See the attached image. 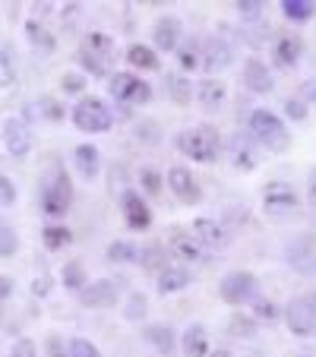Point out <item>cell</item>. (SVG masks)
I'll return each mask as SVG.
<instances>
[{"instance_id": "cell-2", "label": "cell", "mask_w": 316, "mask_h": 357, "mask_svg": "<svg viewBox=\"0 0 316 357\" xmlns=\"http://www.w3.org/2000/svg\"><path fill=\"white\" fill-rule=\"evenodd\" d=\"M250 133H253V139L259 142V146H266L269 152H285V149L291 146V133L288 127H285V121L278 114H272V111H253L250 114Z\"/></svg>"}, {"instance_id": "cell-9", "label": "cell", "mask_w": 316, "mask_h": 357, "mask_svg": "<svg viewBox=\"0 0 316 357\" xmlns=\"http://www.w3.org/2000/svg\"><path fill=\"white\" fill-rule=\"evenodd\" d=\"M218 294H222L225 303H231V307H241V303H247L250 297L256 294V275H250V272H228V275L222 278V284H218Z\"/></svg>"}, {"instance_id": "cell-3", "label": "cell", "mask_w": 316, "mask_h": 357, "mask_svg": "<svg viewBox=\"0 0 316 357\" xmlns=\"http://www.w3.org/2000/svg\"><path fill=\"white\" fill-rule=\"evenodd\" d=\"M177 149H181L187 158H193V162L209 165V162H216L218 158L222 142H218L216 130L206 127V123H200V127H190V130H183V133L177 136Z\"/></svg>"}, {"instance_id": "cell-50", "label": "cell", "mask_w": 316, "mask_h": 357, "mask_svg": "<svg viewBox=\"0 0 316 357\" xmlns=\"http://www.w3.org/2000/svg\"><path fill=\"white\" fill-rule=\"evenodd\" d=\"M32 294H47V278L41 275V278H35V284H32Z\"/></svg>"}, {"instance_id": "cell-22", "label": "cell", "mask_w": 316, "mask_h": 357, "mask_svg": "<svg viewBox=\"0 0 316 357\" xmlns=\"http://www.w3.org/2000/svg\"><path fill=\"white\" fill-rule=\"evenodd\" d=\"M181 344L187 357H209V332L202 326H187V332L181 335Z\"/></svg>"}, {"instance_id": "cell-13", "label": "cell", "mask_w": 316, "mask_h": 357, "mask_svg": "<svg viewBox=\"0 0 316 357\" xmlns=\"http://www.w3.org/2000/svg\"><path fill=\"white\" fill-rule=\"evenodd\" d=\"M3 146H7V152L13 158H26L29 155V149H32V133H29L26 121L10 117V121L3 123Z\"/></svg>"}, {"instance_id": "cell-31", "label": "cell", "mask_w": 316, "mask_h": 357, "mask_svg": "<svg viewBox=\"0 0 316 357\" xmlns=\"http://www.w3.org/2000/svg\"><path fill=\"white\" fill-rule=\"evenodd\" d=\"M20 241H16V231L7 222H0V257H13Z\"/></svg>"}, {"instance_id": "cell-26", "label": "cell", "mask_w": 316, "mask_h": 357, "mask_svg": "<svg viewBox=\"0 0 316 357\" xmlns=\"http://www.w3.org/2000/svg\"><path fill=\"white\" fill-rule=\"evenodd\" d=\"M108 259L111 263H140V247L136 243H130V241H114V243H108Z\"/></svg>"}, {"instance_id": "cell-45", "label": "cell", "mask_w": 316, "mask_h": 357, "mask_svg": "<svg viewBox=\"0 0 316 357\" xmlns=\"http://www.w3.org/2000/svg\"><path fill=\"white\" fill-rule=\"evenodd\" d=\"M140 181H142V187H146L149 193H158V190H162V177L155 174V171H149V168L140 174Z\"/></svg>"}, {"instance_id": "cell-14", "label": "cell", "mask_w": 316, "mask_h": 357, "mask_svg": "<svg viewBox=\"0 0 316 357\" xmlns=\"http://www.w3.org/2000/svg\"><path fill=\"white\" fill-rule=\"evenodd\" d=\"M168 187H171V193L181 202H187V206H196V202L202 199V190H200V183H196V177L190 174L187 168H181V165L168 171Z\"/></svg>"}, {"instance_id": "cell-18", "label": "cell", "mask_w": 316, "mask_h": 357, "mask_svg": "<svg viewBox=\"0 0 316 357\" xmlns=\"http://www.w3.org/2000/svg\"><path fill=\"white\" fill-rule=\"evenodd\" d=\"M243 82H247L250 92H259V95L272 92V73L259 57H250V61L243 63Z\"/></svg>"}, {"instance_id": "cell-16", "label": "cell", "mask_w": 316, "mask_h": 357, "mask_svg": "<svg viewBox=\"0 0 316 357\" xmlns=\"http://www.w3.org/2000/svg\"><path fill=\"white\" fill-rule=\"evenodd\" d=\"M117 282H111V278H98V282H92L89 288H82V303L86 307H95V310H105V307H114L117 301Z\"/></svg>"}, {"instance_id": "cell-29", "label": "cell", "mask_w": 316, "mask_h": 357, "mask_svg": "<svg viewBox=\"0 0 316 357\" xmlns=\"http://www.w3.org/2000/svg\"><path fill=\"white\" fill-rule=\"evenodd\" d=\"M41 241H45L47 250H61V247H67L73 237H70V231L61 228V225H47V228L41 231Z\"/></svg>"}, {"instance_id": "cell-28", "label": "cell", "mask_w": 316, "mask_h": 357, "mask_svg": "<svg viewBox=\"0 0 316 357\" xmlns=\"http://www.w3.org/2000/svg\"><path fill=\"white\" fill-rule=\"evenodd\" d=\"M282 13L294 22H307L316 13V3L313 0H282Z\"/></svg>"}, {"instance_id": "cell-7", "label": "cell", "mask_w": 316, "mask_h": 357, "mask_svg": "<svg viewBox=\"0 0 316 357\" xmlns=\"http://www.w3.org/2000/svg\"><path fill=\"white\" fill-rule=\"evenodd\" d=\"M285 323L294 335L301 338H313L316 335V294H301L288 303L285 310Z\"/></svg>"}, {"instance_id": "cell-19", "label": "cell", "mask_w": 316, "mask_h": 357, "mask_svg": "<svg viewBox=\"0 0 316 357\" xmlns=\"http://www.w3.org/2000/svg\"><path fill=\"white\" fill-rule=\"evenodd\" d=\"M152 38L158 51H174L177 41H181V20L177 16H162V20L155 22Z\"/></svg>"}, {"instance_id": "cell-38", "label": "cell", "mask_w": 316, "mask_h": 357, "mask_svg": "<svg viewBox=\"0 0 316 357\" xmlns=\"http://www.w3.org/2000/svg\"><path fill=\"white\" fill-rule=\"evenodd\" d=\"M70 357H101V351L86 338H73L70 342Z\"/></svg>"}, {"instance_id": "cell-34", "label": "cell", "mask_w": 316, "mask_h": 357, "mask_svg": "<svg viewBox=\"0 0 316 357\" xmlns=\"http://www.w3.org/2000/svg\"><path fill=\"white\" fill-rule=\"evenodd\" d=\"M63 284H67L70 291H80L82 284H86V275H82V266L80 263H67V266H63Z\"/></svg>"}, {"instance_id": "cell-21", "label": "cell", "mask_w": 316, "mask_h": 357, "mask_svg": "<svg viewBox=\"0 0 316 357\" xmlns=\"http://www.w3.org/2000/svg\"><path fill=\"white\" fill-rule=\"evenodd\" d=\"M301 51H303V41L297 35H282L276 41V63L285 70H291L297 61H301Z\"/></svg>"}, {"instance_id": "cell-40", "label": "cell", "mask_w": 316, "mask_h": 357, "mask_svg": "<svg viewBox=\"0 0 316 357\" xmlns=\"http://www.w3.org/2000/svg\"><path fill=\"white\" fill-rule=\"evenodd\" d=\"M35 108H38V111H41V117H47V121H61V117H63V108L57 105L54 98H41L38 105H35Z\"/></svg>"}, {"instance_id": "cell-43", "label": "cell", "mask_w": 316, "mask_h": 357, "mask_svg": "<svg viewBox=\"0 0 316 357\" xmlns=\"http://www.w3.org/2000/svg\"><path fill=\"white\" fill-rule=\"evenodd\" d=\"M7 357H35V342L20 338V342H13V348H10Z\"/></svg>"}, {"instance_id": "cell-6", "label": "cell", "mask_w": 316, "mask_h": 357, "mask_svg": "<svg viewBox=\"0 0 316 357\" xmlns=\"http://www.w3.org/2000/svg\"><path fill=\"white\" fill-rule=\"evenodd\" d=\"M297 209H301V199L285 181H272L262 190V212L269 218H291Z\"/></svg>"}, {"instance_id": "cell-11", "label": "cell", "mask_w": 316, "mask_h": 357, "mask_svg": "<svg viewBox=\"0 0 316 357\" xmlns=\"http://www.w3.org/2000/svg\"><path fill=\"white\" fill-rule=\"evenodd\" d=\"M231 63H234V47L225 38L212 35V38L202 41V67H206L209 73H218V70L231 67Z\"/></svg>"}, {"instance_id": "cell-30", "label": "cell", "mask_w": 316, "mask_h": 357, "mask_svg": "<svg viewBox=\"0 0 316 357\" xmlns=\"http://www.w3.org/2000/svg\"><path fill=\"white\" fill-rule=\"evenodd\" d=\"M177 61H181V67H183V70H196V67H202V47H200V41H190V45L177 47Z\"/></svg>"}, {"instance_id": "cell-42", "label": "cell", "mask_w": 316, "mask_h": 357, "mask_svg": "<svg viewBox=\"0 0 316 357\" xmlns=\"http://www.w3.org/2000/svg\"><path fill=\"white\" fill-rule=\"evenodd\" d=\"M16 202V187L10 177H0V206H13Z\"/></svg>"}, {"instance_id": "cell-8", "label": "cell", "mask_w": 316, "mask_h": 357, "mask_svg": "<svg viewBox=\"0 0 316 357\" xmlns=\"http://www.w3.org/2000/svg\"><path fill=\"white\" fill-rule=\"evenodd\" d=\"M108 92H111V98L121 101V105H146V101L152 98V86L133 73H114L108 79Z\"/></svg>"}, {"instance_id": "cell-12", "label": "cell", "mask_w": 316, "mask_h": 357, "mask_svg": "<svg viewBox=\"0 0 316 357\" xmlns=\"http://www.w3.org/2000/svg\"><path fill=\"white\" fill-rule=\"evenodd\" d=\"M168 247H171V253H174L177 259H183V263H193V266L206 263V250L196 243V237L190 234V231L174 228L171 231V237H168Z\"/></svg>"}, {"instance_id": "cell-48", "label": "cell", "mask_w": 316, "mask_h": 357, "mask_svg": "<svg viewBox=\"0 0 316 357\" xmlns=\"http://www.w3.org/2000/svg\"><path fill=\"white\" fill-rule=\"evenodd\" d=\"M307 199L316 206V168L310 171V177H307Z\"/></svg>"}, {"instance_id": "cell-33", "label": "cell", "mask_w": 316, "mask_h": 357, "mask_svg": "<svg viewBox=\"0 0 316 357\" xmlns=\"http://www.w3.org/2000/svg\"><path fill=\"white\" fill-rule=\"evenodd\" d=\"M253 319H256V323H276V319H278V307L272 301H256L253 303Z\"/></svg>"}, {"instance_id": "cell-52", "label": "cell", "mask_w": 316, "mask_h": 357, "mask_svg": "<svg viewBox=\"0 0 316 357\" xmlns=\"http://www.w3.org/2000/svg\"><path fill=\"white\" fill-rule=\"evenodd\" d=\"M307 95H310V101H316V82H310L307 86Z\"/></svg>"}, {"instance_id": "cell-53", "label": "cell", "mask_w": 316, "mask_h": 357, "mask_svg": "<svg viewBox=\"0 0 316 357\" xmlns=\"http://www.w3.org/2000/svg\"><path fill=\"white\" fill-rule=\"evenodd\" d=\"M209 357H234L231 351H216V354H209Z\"/></svg>"}, {"instance_id": "cell-49", "label": "cell", "mask_w": 316, "mask_h": 357, "mask_svg": "<svg viewBox=\"0 0 316 357\" xmlns=\"http://www.w3.org/2000/svg\"><path fill=\"white\" fill-rule=\"evenodd\" d=\"M10 294H13V282L7 275H0V301H7Z\"/></svg>"}, {"instance_id": "cell-51", "label": "cell", "mask_w": 316, "mask_h": 357, "mask_svg": "<svg viewBox=\"0 0 316 357\" xmlns=\"http://www.w3.org/2000/svg\"><path fill=\"white\" fill-rule=\"evenodd\" d=\"M51 357H70V351L63 354V351H61V342H51Z\"/></svg>"}, {"instance_id": "cell-25", "label": "cell", "mask_w": 316, "mask_h": 357, "mask_svg": "<svg viewBox=\"0 0 316 357\" xmlns=\"http://www.w3.org/2000/svg\"><path fill=\"white\" fill-rule=\"evenodd\" d=\"M127 61L133 63L136 70H158V57H155V51L146 47V45H130L127 47Z\"/></svg>"}, {"instance_id": "cell-4", "label": "cell", "mask_w": 316, "mask_h": 357, "mask_svg": "<svg viewBox=\"0 0 316 357\" xmlns=\"http://www.w3.org/2000/svg\"><path fill=\"white\" fill-rule=\"evenodd\" d=\"M80 63L92 76H108L114 63V38L105 32H89L80 45Z\"/></svg>"}, {"instance_id": "cell-15", "label": "cell", "mask_w": 316, "mask_h": 357, "mask_svg": "<svg viewBox=\"0 0 316 357\" xmlns=\"http://www.w3.org/2000/svg\"><path fill=\"white\" fill-rule=\"evenodd\" d=\"M121 206H123V222H127L133 231H146L149 225H152V212H149L146 199H142L136 190H127V193H123Z\"/></svg>"}, {"instance_id": "cell-5", "label": "cell", "mask_w": 316, "mask_h": 357, "mask_svg": "<svg viewBox=\"0 0 316 357\" xmlns=\"http://www.w3.org/2000/svg\"><path fill=\"white\" fill-rule=\"evenodd\" d=\"M73 123L82 130V133H108L111 123H114V114L101 98H82L73 108Z\"/></svg>"}, {"instance_id": "cell-10", "label": "cell", "mask_w": 316, "mask_h": 357, "mask_svg": "<svg viewBox=\"0 0 316 357\" xmlns=\"http://www.w3.org/2000/svg\"><path fill=\"white\" fill-rule=\"evenodd\" d=\"M190 234L196 237V243L202 250H225L231 243V231L222 222H216V218H193Z\"/></svg>"}, {"instance_id": "cell-1", "label": "cell", "mask_w": 316, "mask_h": 357, "mask_svg": "<svg viewBox=\"0 0 316 357\" xmlns=\"http://www.w3.org/2000/svg\"><path fill=\"white\" fill-rule=\"evenodd\" d=\"M70 202H73V183L63 168H51L41 181V209L51 218H61L70 212Z\"/></svg>"}, {"instance_id": "cell-47", "label": "cell", "mask_w": 316, "mask_h": 357, "mask_svg": "<svg viewBox=\"0 0 316 357\" xmlns=\"http://www.w3.org/2000/svg\"><path fill=\"white\" fill-rule=\"evenodd\" d=\"M285 114L291 117V121H303L307 117V108H303V101H285Z\"/></svg>"}, {"instance_id": "cell-20", "label": "cell", "mask_w": 316, "mask_h": 357, "mask_svg": "<svg viewBox=\"0 0 316 357\" xmlns=\"http://www.w3.org/2000/svg\"><path fill=\"white\" fill-rule=\"evenodd\" d=\"M73 162H76V171H80L86 181H92V177L98 174V168H101V155H98V149H95L92 142H82V146H76Z\"/></svg>"}, {"instance_id": "cell-44", "label": "cell", "mask_w": 316, "mask_h": 357, "mask_svg": "<svg viewBox=\"0 0 316 357\" xmlns=\"http://www.w3.org/2000/svg\"><path fill=\"white\" fill-rule=\"evenodd\" d=\"M61 86H63V92H82V86H86V79H82L80 73H63Z\"/></svg>"}, {"instance_id": "cell-23", "label": "cell", "mask_w": 316, "mask_h": 357, "mask_svg": "<svg viewBox=\"0 0 316 357\" xmlns=\"http://www.w3.org/2000/svg\"><path fill=\"white\" fill-rule=\"evenodd\" d=\"M190 284V275L187 269H177V266H165L158 272V294H177Z\"/></svg>"}, {"instance_id": "cell-27", "label": "cell", "mask_w": 316, "mask_h": 357, "mask_svg": "<svg viewBox=\"0 0 316 357\" xmlns=\"http://www.w3.org/2000/svg\"><path fill=\"white\" fill-rule=\"evenodd\" d=\"M142 338H146L155 351H162V354H168V351L174 348V332H171L168 326H149Z\"/></svg>"}, {"instance_id": "cell-24", "label": "cell", "mask_w": 316, "mask_h": 357, "mask_svg": "<svg viewBox=\"0 0 316 357\" xmlns=\"http://www.w3.org/2000/svg\"><path fill=\"white\" fill-rule=\"evenodd\" d=\"M196 98H200L206 108H222L225 98H228V86H225L222 79H206V82H200Z\"/></svg>"}, {"instance_id": "cell-46", "label": "cell", "mask_w": 316, "mask_h": 357, "mask_svg": "<svg viewBox=\"0 0 316 357\" xmlns=\"http://www.w3.org/2000/svg\"><path fill=\"white\" fill-rule=\"evenodd\" d=\"M234 7H237V13H243V16H259L262 13V3H259V0H237Z\"/></svg>"}, {"instance_id": "cell-32", "label": "cell", "mask_w": 316, "mask_h": 357, "mask_svg": "<svg viewBox=\"0 0 316 357\" xmlns=\"http://www.w3.org/2000/svg\"><path fill=\"white\" fill-rule=\"evenodd\" d=\"M16 82V67H13V61H10V54L0 47V92L3 89H10Z\"/></svg>"}, {"instance_id": "cell-36", "label": "cell", "mask_w": 316, "mask_h": 357, "mask_svg": "<svg viewBox=\"0 0 316 357\" xmlns=\"http://www.w3.org/2000/svg\"><path fill=\"white\" fill-rule=\"evenodd\" d=\"M231 335H237V338H253V335H256V319H250V317H234V319H231Z\"/></svg>"}, {"instance_id": "cell-39", "label": "cell", "mask_w": 316, "mask_h": 357, "mask_svg": "<svg viewBox=\"0 0 316 357\" xmlns=\"http://www.w3.org/2000/svg\"><path fill=\"white\" fill-rule=\"evenodd\" d=\"M168 89H171V95H174L181 105H187L190 101V82L187 79H181V76H168Z\"/></svg>"}, {"instance_id": "cell-37", "label": "cell", "mask_w": 316, "mask_h": 357, "mask_svg": "<svg viewBox=\"0 0 316 357\" xmlns=\"http://www.w3.org/2000/svg\"><path fill=\"white\" fill-rule=\"evenodd\" d=\"M140 259H142V266H146V269H158V272L165 269V266H162V247H158V243H155V247L140 250Z\"/></svg>"}, {"instance_id": "cell-17", "label": "cell", "mask_w": 316, "mask_h": 357, "mask_svg": "<svg viewBox=\"0 0 316 357\" xmlns=\"http://www.w3.org/2000/svg\"><path fill=\"white\" fill-rule=\"evenodd\" d=\"M228 158H231V165H234L237 171H253L256 165H259V155H256V149H253V142H250V136H241V133L231 136Z\"/></svg>"}, {"instance_id": "cell-35", "label": "cell", "mask_w": 316, "mask_h": 357, "mask_svg": "<svg viewBox=\"0 0 316 357\" xmlns=\"http://www.w3.org/2000/svg\"><path fill=\"white\" fill-rule=\"evenodd\" d=\"M26 32H29V41H32L35 47H41V51H51V47H54V38H51L41 26H35V22H29Z\"/></svg>"}, {"instance_id": "cell-41", "label": "cell", "mask_w": 316, "mask_h": 357, "mask_svg": "<svg viewBox=\"0 0 316 357\" xmlns=\"http://www.w3.org/2000/svg\"><path fill=\"white\" fill-rule=\"evenodd\" d=\"M146 307H149L146 297L133 294V297H130V303H127V319H142V317H146Z\"/></svg>"}]
</instances>
